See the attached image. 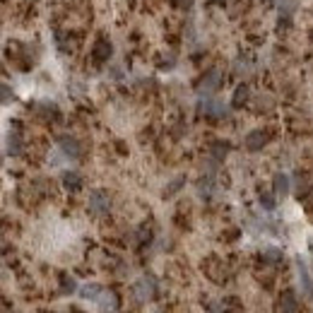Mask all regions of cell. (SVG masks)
<instances>
[{"label":"cell","instance_id":"cell-1","mask_svg":"<svg viewBox=\"0 0 313 313\" xmlns=\"http://www.w3.org/2000/svg\"><path fill=\"white\" fill-rule=\"evenodd\" d=\"M222 82H224V75H222V70H219V68H210V70L205 72L203 77L198 80L195 89H198V94H200V96H212V94H214L219 87H222Z\"/></svg>","mask_w":313,"mask_h":313},{"label":"cell","instance_id":"cell-2","mask_svg":"<svg viewBox=\"0 0 313 313\" xmlns=\"http://www.w3.org/2000/svg\"><path fill=\"white\" fill-rule=\"evenodd\" d=\"M87 207L92 212L94 217H104V214H109L111 210V195L102 188H96L89 193V200H87Z\"/></svg>","mask_w":313,"mask_h":313},{"label":"cell","instance_id":"cell-3","mask_svg":"<svg viewBox=\"0 0 313 313\" xmlns=\"http://www.w3.org/2000/svg\"><path fill=\"white\" fill-rule=\"evenodd\" d=\"M198 111H200V116L212 118V121H219V118L229 116V106H224L219 99H212V96H205L203 102L198 104Z\"/></svg>","mask_w":313,"mask_h":313},{"label":"cell","instance_id":"cell-4","mask_svg":"<svg viewBox=\"0 0 313 313\" xmlns=\"http://www.w3.org/2000/svg\"><path fill=\"white\" fill-rule=\"evenodd\" d=\"M58 152H61L65 159H80V156H82V145H80V140L72 138V135H61V138H58Z\"/></svg>","mask_w":313,"mask_h":313},{"label":"cell","instance_id":"cell-5","mask_svg":"<svg viewBox=\"0 0 313 313\" xmlns=\"http://www.w3.org/2000/svg\"><path fill=\"white\" fill-rule=\"evenodd\" d=\"M133 291H135V299H138V301H149L156 291V280L154 277H149V275L147 277H140V280L135 282Z\"/></svg>","mask_w":313,"mask_h":313},{"label":"cell","instance_id":"cell-6","mask_svg":"<svg viewBox=\"0 0 313 313\" xmlns=\"http://www.w3.org/2000/svg\"><path fill=\"white\" fill-rule=\"evenodd\" d=\"M267 142H270V133H267V130H263V128H258V130H250V133L246 135L243 145H246V149H248V152H260Z\"/></svg>","mask_w":313,"mask_h":313},{"label":"cell","instance_id":"cell-7","mask_svg":"<svg viewBox=\"0 0 313 313\" xmlns=\"http://www.w3.org/2000/svg\"><path fill=\"white\" fill-rule=\"evenodd\" d=\"M113 55V46H111V41L106 39H99L96 44L92 46V61L104 65V63H109V58Z\"/></svg>","mask_w":313,"mask_h":313},{"label":"cell","instance_id":"cell-8","mask_svg":"<svg viewBox=\"0 0 313 313\" xmlns=\"http://www.w3.org/2000/svg\"><path fill=\"white\" fill-rule=\"evenodd\" d=\"M299 308V299L291 289H284L277 299V313H297Z\"/></svg>","mask_w":313,"mask_h":313},{"label":"cell","instance_id":"cell-9","mask_svg":"<svg viewBox=\"0 0 313 313\" xmlns=\"http://www.w3.org/2000/svg\"><path fill=\"white\" fill-rule=\"evenodd\" d=\"M297 275H299V282H301V289H304V294H308V297H311V294H313V280H311L308 267H306V263L301 258H297Z\"/></svg>","mask_w":313,"mask_h":313},{"label":"cell","instance_id":"cell-10","mask_svg":"<svg viewBox=\"0 0 313 313\" xmlns=\"http://www.w3.org/2000/svg\"><path fill=\"white\" fill-rule=\"evenodd\" d=\"M61 183H63V188L65 190H80L82 188V173L80 171H75V169H68V171H63V176H61Z\"/></svg>","mask_w":313,"mask_h":313},{"label":"cell","instance_id":"cell-11","mask_svg":"<svg viewBox=\"0 0 313 313\" xmlns=\"http://www.w3.org/2000/svg\"><path fill=\"white\" fill-rule=\"evenodd\" d=\"M291 190V181H289V176H287V173H275L272 176V193L275 195H287V193H289Z\"/></svg>","mask_w":313,"mask_h":313},{"label":"cell","instance_id":"cell-12","mask_svg":"<svg viewBox=\"0 0 313 313\" xmlns=\"http://www.w3.org/2000/svg\"><path fill=\"white\" fill-rule=\"evenodd\" d=\"M96 301H99L104 313H113L118 308V297H116V291H111V289H104Z\"/></svg>","mask_w":313,"mask_h":313},{"label":"cell","instance_id":"cell-13","mask_svg":"<svg viewBox=\"0 0 313 313\" xmlns=\"http://www.w3.org/2000/svg\"><path fill=\"white\" fill-rule=\"evenodd\" d=\"M248 96H250V87L246 85V82H241V85L234 89V96H231V106H234V109H241L243 104L248 102Z\"/></svg>","mask_w":313,"mask_h":313},{"label":"cell","instance_id":"cell-14","mask_svg":"<svg viewBox=\"0 0 313 313\" xmlns=\"http://www.w3.org/2000/svg\"><path fill=\"white\" fill-rule=\"evenodd\" d=\"M294 186H297V198L301 200V198H306V195H308V193L313 190V181L308 179L306 173L299 171V173H297V183H294Z\"/></svg>","mask_w":313,"mask_h":313},{"label":"cell","instance_id":"cell-15","mask_svg":"<svg viewBox=\"0 0 313 313\" xmlns=\"http://www.w3.org/2000/svg\"><path fill=\"white\" fill-rule=\"evenodd\" d=\"M5 149H8V154H22V135L12 130L8 133V140H5Z\"/></svg>","mask_w":313,"mask_h":313},{"label":"cell","instance_id":"cell-16","mask_svg":"<svg viewBox=\"0 0 313 313\" xmlns=\"http://www.w3.org/2000/svg\"><path fill=\"white\" fill-rule=\"evenodd\" d=\"M229 142H212L210 145V159H214V162H222L224 156L229 154Z\"/></svg>","mask_w":313,"mask_h":313},{"label":"cell","instance_id":"cell-17","mask_svg":"<svg viewBox=\"0 0 313 313\" xmlns=\"http://www.w3.org/2000/svg\"><path fill=\"white\" fill-rule=\"evenodd\" d=\"M263 260L265 263H270V265H277V263H282V258H284V253H282V248H275V246H267V248H263Z\"/></svg>","mask_w":313,"mask_h":313},{"label":"cell","instance_id":"cell-18","mask_svg":"<svg viewBox=\"0 0 313 313\" xmlns=\"http://www.w3.org/2000/svg\"><path fill=\"white\" fill-rule=\"evenodd\" d=\"M102 291H104V289L99 287V284H94V282H89V284H85V287H80V297H82V299H92V301H96Z\"/></svg>","mask_w":313,"mask_h":313},{"label":"cell","instance_id":"cell-19","mask_svg":"<svg viewBox=\"0 0 313 313\" xmlns=\"http://www.w3.org/2000/svg\"><path fill=\"white\" fill-rule=\"evenodd\" d=\"M212 190H214V181H212V173L207 179H200L198 181V195L200 198H210Z\"/></svg>","mask_w":313,"mask_h":313},{"label":"cell","instance_id":"cell-20","mask_svg":"<svg viewBox=\"0 0 313 313\" xmlns=\"http://www.w3.org/2000/svg\"><path fill=\"white\" fill-rule=\"evenodd\" d=\"M61 291H63V294H75V291H80L77 289V282L72 280L68 272L61 275Z\"/></svg>","mask_w":313,"mask_h":313},{"label":"cell","instance_id":"cell-21","mask_svg":"<svg viewBox=\"0 0 313 313\" xmlns=\"http://www.w3.org/2000/svg\"><path fill=\"white\" fill-rule=\"evenodd\" d=\"M260 207H263V210H267V212H272L275 207H277V200H275V195L272 193H260Z\"/></svg>","mask_w":313,"mask_h":313},{"label":"cell","instance_id":"cell-22","mask_svg":"<svg viewBox=\"0 0 313 313\" xmlns=\"http://www.w3.org/2000/svg\"><path fill=\"white\" fill-rule=\"evenodd\" d=\"M39 111H41V116L44 118H55L58 116V106H55V104H48V102L39 104Z\"/></svg>","mask_w":313,"mask_h":313},{"label":"cell","instance_id":"cell-23","mask_svg":"<svg viewBox=\"0 0 313 313\" xmlns=\"http://www.w3.org/2000/svg\"><path fill=\"white\" fill-rule=\"evenodd\" d=\"M183 183H186V181H183V179H176V181H171V186L166 188V193H164V195H173V193H179V188L183 186Z\"/></svg>","mask_w":313,"mask_h":313},{"label":"cell","instance_id":"cell-24","mask_svg":"<svg viewBox=\"0 0 313 313\" xmlns=\"http://www.w3.org/2000/svg\"><path fill=\"white\" fill-rule=\"evenodd\" d=\"M173 5L179 10H190L193 5H195V0H173Z\"/></svg>","mask_w":313,"mask_h":313},{"label":"cell","instance_id":"cell-25","mask_svg":"<svg viewBox=\"0 0 313 313\" xmlns=\"http://www.w3.org/2000/svg\"><path fill=\"white\" fill-rule=\"evenodd\" d=\"M10 99H15V92H10V85H3V104H10Z\"/></svg>","mask_w":313,"mask_h":313},{"label":"cell","instance_id":"cell-26","mask_svg":"<svg viewBox=\"0 0 313 313\" xmlns=\"http://www.w3.org/2000/svg\"><path fill=\"white\" fill-rule=\"evenodd\" d=\"M214 3H217V5H222V8H224V5H229V3H231V0H214Z\"/></svg>","mask_w":313,"mask_h":313}]
</instances>
